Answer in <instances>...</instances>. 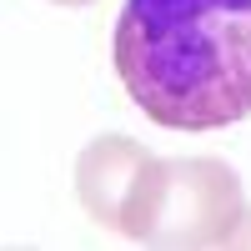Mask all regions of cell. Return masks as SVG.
<instances>
[{
    "instance_id": "obj_1",
    "label": "cell",
    "mask_w": 251,
    "mask_h": 251,
    "mask_svg": "<svg viewBox=\"0 0 251 251\" xmlns=\"http://www.w3.org/2000/svg\"><path fill=\"white\" fill-rule=\"evenodd\" d=\"M111 50L156 126L216 131L251 116V0H126Z\"/></svg>"
}]
</instances>
